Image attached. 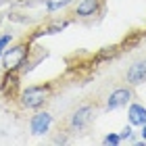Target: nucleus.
I'll return each instance as SVG.
<instances>
[{
  "instance_id": "nucleus-1",
  "label": "nucleus",
  "mask_w": 146,
  "mask_h": 146,
  "mask_svg": "<svg viewBox=\"0 0 146 146\" xmlns=\"http://www.w3.org/2000/svg\"><path fill=\"white\" fill-rule=\"evenodd\" d=\"M48 96H50L48 86H29V88L23 90L21 102H23V107H27V109H40L48 100Z\"/></svg>"
},
{
  "instance_id": "nucleus-2",
  "label": "nucleus",
  "mask_w": 146,
  "mask_h": 146,
  "mask_svg": "<svg viewBox=\"0 0 146 146\" xmlns=\"http://www.w3.org/2000/svg\"><path fill=\"white\" fill-rule=\"evenodd\" d=\"M29 48L25 44H17L13 48H6L2 52V67L6 71H17L21 65H25V58H27Z\"/></svg>"
},
{
  "instance_id": "nucleus-3",
  "label": "nucleus",
  "mask_w": 146,
  "mask_h": 146,
  "mask_svg": "<svg viewBox=\"0 0 146 146\" xmlns=\"http://www.w3.org/2000/svg\"><path fill=\"white\" fill-rule=\"evenodd\" d=\"M50 125H52V115L50 113H38V115H34L31 121H29V127H31V134L34 136L46 134V131L50 129Z\"/></svg>"
},
{
  "instance_id": "nucleus-4",
  "label": "nucleus",
  "mask_w": 146,
  "mask_h": 146,
  "mask_svg": "<svg viewBox=\"0 0 146 146\" xmlns=\"http://www.w3.org/2000/svg\"><path fill=\"white\" fill-rule=\"evenodd\" d=\"M131 100V90H127V88H119V90H115L113 94L109 96V100H107V109L109 111H113V109H119V107H125Z\"/></svg>"
},
{
  "instance_id": "nucleus-5",
  "label": "nucleus",
  "mask_w": 146,
  "mask_h": 146,
  "mask_svg": "<svg viewBox=\"0 0 146 146\" xmlns=\"http://www.w3.org/2000/svg\"><path fill=\"white\" fill-rule=\"evenodd\" d=\"M92 115H94V109H92V107H82V109H77V111L71 115V127H73V129H84L86 125L90 123Z\"/></svg>"
},
{
  "instance_id": "nucleus-6",
  "label": "nucleus",
  "mask_w": 146,
  "mask_h": 146,
  "mask_svg": "<svg viewBox=\"0 0 146 146\" xmlns=\"http://www.w3.org/2000/svg\"><path fill=\"white\" fill-rule=\"evenodd\" d=\"M127 82L131 86H138V84L146 82V61H138L127 69Z\"/></svg>"
},
{
  "instance_id": "nucleus-7",
  "label": "nucleus",
  "mask_w": 146,
  "mask_h": 146,
  "mask_svg": "<svg viewBox=\"0 0 146 146\" xmlns=\"http://www.w3.org/2000/svg\"><path fill=\"white\" fill-rule=\"evenodd\" d=\"M127 117H129L131 125H140L142 127V125L146 123V107H142V104H129Z\"/></svg>"
},
{
  "instance_id": "nucleus-8",
  "label": "nucleus",
  "mask_w": 146,
  "mask_h": 146,
  "mask_svg": "<svg viewBox=\"0 0 146 146\" xmlns=\"http://www.w3.org/2000/svg\"><path fill=\"white\" fill-rule=\"evenodd\" d=\"M98 6H100V0H82V2L77 4L75 15H77V17H90V15H96V13H98Z\"/></svg>"
},
{
  "instance_id": "nucleus-9",
  "label": "nucleus",
  "mask_w": 146,
  "mask_h": 146,
  "mask_svg": "<svg viewBox=\"0 0 146 146\" xmlns=\"http://www.w3.org/2000/svg\"><path fill=\"white\" fill-rule=\"evenodd\" d=\"M67 21H63V23H54V25H50V27H46L42 34H58V31H63L65 27H67Z\"/></svg>"
},
{
  "instance_id": "nucleus-10",
  "label": "nucleus",
  "mask_w": 146,
  "mask_h": 146,
  "mask_svg": "<svg viewBox=\"0 0 146 146\" xmlns=\"http://www.w3.org/2000/svg\"><path fill=\"white\" fill-rule=\"evenodd\" d=\"M119 142H121V136H119V134H109L107 138H104V144H107V146H115V144H119Z\"/></svg>"
},
{
  "instance_id": "nucleus-11",
  "label": "nucleus",
  "mask_w": 146,
  "mask_h": 146,
  "mask_svg": "<svg viewBox=\"0 0 146 146\" xmlns=\"http://www.w3.org/2000/svg\"><path fill=\"white\" fill-rule=\"evenodd\" d=\"M71 0H56V2H48V11H56V9H63V6H67Z\"/></svg>"
},
{
  "instance_id": "nucleus-12",
  "label": "nucleus",
  "mask_w": 146,
  "mask_h": 146,
  "mask_svg": "<svg viewBox=\"0 0 146 146\" xmlns=\"http://www.w3.org/2000/svg\"><path fill=\"white\" fill-rule=\"evenodd\" d=\"M9 44H11V36H9V34L0 38V56H2V52L6 50V46H9Z\"/></svg>"
},
{
  "instance_id": "nucleus-13",
  "label": "nucleus",
  "mask_w": 146,
  "mask_h": 146,
  "mask_svg": "<svg viewBox=\"0 0 146 146\" xmlns=\"http://www.w3.org/2000/svg\"><path fill=\"white\" fill-rule=\"evenodd\" d=\"M119 136H121V140H125V138H129V136H131V125H125V127L121 129V134H119Z\"/></svg>"
},
{
  "instance_id": "nucleus-14",
  "label": "nucleus",
  "mask_w": 146,
  "mask_h": 146,
  "mask_svg": "<svg viewBox=\"0 0 146 146\" xmlns=\"http://www.w3.org/2000/svg\"><path fill=\"white\" fill-rule=\"evenodd\" d=\"M140 134H142V140H146V123L142 125V131H140Z\"/></svg>"
}]
</instances>
